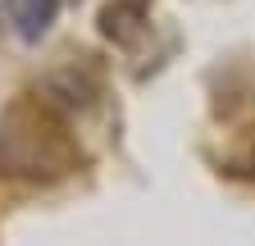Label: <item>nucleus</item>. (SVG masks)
Returning a JSON list of instances; mask_svg holds the SVG:
<instances>
[{
    "label": "nucleus",
    "mask_w": 255,
    "mask_h": 246,
    "mask_svg": "<svg viewBox=\"0 0 255 246\" xmlns=\"http://www.w3.org/2000/svg\"><path fill=\"white\" fill-rule=\"evenodd\" d=\"M5 9H9L14 32L32 46V41H41L50 32V23L59 14V0H5Z\"/></svg>",
    "instance_id": "4"
},
{
    "label": "nucleus",
    "mask_w": 255,
    "mask_h": 246,
    "mask_svg": "<svg viewBox=\"0 0 255 246\" xmlns=\"http://www.w3.org/2000/svg\"><path fill=\"white\" fill-rule=\"evenodd\" d=\"M46 91H50V105H59V110H78V105H91L96 96H101V73H96L91 64H87V55L82 59H69L64 69H55L50 78H46Z\"/></svg>",
    "instance_id": "2"
},
{
    "label": "nucleus",
    "mask_w": 255,
    "mask_h": 246,
    "mask_svg": "<svg viewBox=\"0 0 255 246\" xmlns=\"http://www.w3.org/2000/svg\"><path fill=\"white\" fill-rule=\"evenodd\" d=\"M150 32V9L146 0H114L101 9V37L114 41L119 50H137Z\"/></svg>",
    "instance_id": "3"
},
{
    "label": "nucleus",
    "mask_w": 255,
    "mask_h": 246,
    "mask_svg": "<svg viewBox=\"0 0 255 246\" xmlns=\"http://www.w3.org/2000/svg\"><path fill=\"white\" fill-rule=\"evenodd\" d=\"M82 169V146L69 132L59 105L23 96L0 110V173L18 182H59Z\"/></svg>",
    "instance_id": "1"
}]
</instances>
